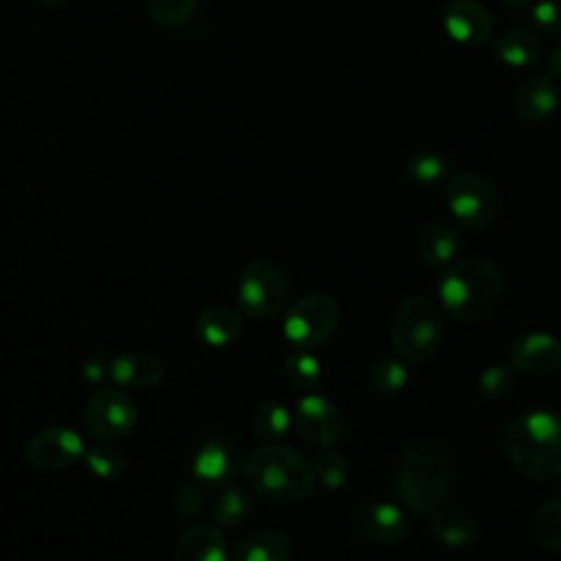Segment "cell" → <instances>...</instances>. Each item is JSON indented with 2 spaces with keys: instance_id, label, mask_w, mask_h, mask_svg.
<instances>
[{
  "instance_id": "6da1fadb",
  "label": "cell",
  "mask_w": 561,
  "mask_h": 561,
  "mask_svg": "<svg viewBox=\"0 0 561 561\" xmlns=\"http://www.w3.org/2000/svg\"><path fill=\"white\" fill-rule=\"evenodd\" d=\"M440 309L458 322L486 318L502 296V272L486 256H469L449 265L436 280Z\"/></svg>"
},
{
  "instance_id": "7a4b0ae2",
  "label": "cell",
  "mask_w": 561,
  "mask_h": 561,
  "mask_svg": "<svg viewBox=\"0 0 561 561\" xmlns=\"http://www.w3.org/2000/svg\"><path fill=\"white\" fill-rule=\"evenodd\" d=\"M508 460L526 478L546 482L561 476V416L533 410L515 416L504 430Z\"/></svg>"
},
{
  "instance_id": "3957f363",
  "label": "cell",
  "mask_w": 561,
  "mask_h": 561,
  "mask_svg": "<svg viewBox=\"0 0 561 561\" xmlns=\"http://www.w3.org/2000/svg\"><path fill=\"white\" fill-rule=\"evenodd\" d=\"M243 478L250 489L278 504H294L311 495L316 486L313 465L285 445H263L243 462Z\"/></svg>"
},
{
  "instance_id": "277c9868",
  "label": "cell",
  "mask_w": 561,
  "mask_h": 561,
  "mask_svg": "<svg viewBox=\"0 0 561 561\" xmlns=\"http://www.w3.org/2000/svg\"><path fill=\"white\" fill-rule=\"evenodd\" d=\"M451 491V465L434 443H416L401 456L397 495L412 513H434Z\"/></svg>"
},
{
  "instance_id": "5b68a950",
  "label": "cell",
  "mask_w": 561,
  "mask_h": 561,
  "mask_svg": "<svg viewBox=\"0 0 561 561\" xmlns=\"http://www.w3.org/2000/svg\"><path fill=\"white\" fill-rule=\"evenodd\" d=\"M443 340L438 307L425 296L405 298L392 320V344L405 362H427Z\"/></svg>"
},
{
  "instance_id": "8992f818",
  "label": "cell",
  "mask_w": 561,
  "mask_h": 561,
  "mask_svg": "<svg viewBox=\"0 0 561 561\" xmlns=\"http://www.w3.org/2000/svg\"><path fill=\"white\" fill-rule=\"evenodd\" d=\"M289 280L283 267L272 259L250 261L234 287L237 309L254 320H267L280 313L287 305Z\"/></svg>"
},
{
  "instance_id": "52a82bcc",
  "label": "cell",
  "mask_w": 561,
  "mask_h": 561,
  "mask_svg": "<svg viewBox=\"0 0 561 561\" xmlns=\"http://www.w3.org/2000/svg\"><path fill=\"white\" fill-rule=\"evenodd\" d=\"M340 322V305L331 294L313 291L296 298L283 316L285 340L300 351L320 346Z\"/></svg>"
},
{
  "instance_id": "ba28073f",
  "label": "cell",
  "mask_w": 561,
  "mask_h": 561,
  "mask_svg": "<svg viewBox=\"0 0 561 561\" xmlns=\"http://www.w3.org/2000/svg\"><path fill=\"white\" fill-rule=\"evenodd\" d=\"M83 421L94 438L114 443L131 434L138 421V408L121 388H101L88 399Z\"/></svg>"
},
{
  "instance_id": "9c48e42d",
  "label": "cell",
  "mask_w": 561,
  "mask_h": 561,
  "mask_svg": "<svg viewBox=\"0 0 561 561\" xmlns=\"http://www.w3.org/2000/svg\"><path fill=\"white\" fill-rule=\"evenodd\" d=\"M447 204L456 221L467 230H484L497 215L493 186L476 173H456L449 178Z\"/></svg>"
},
{
  "instance_id": "30bf717a",
  "label": "cell",
  "mask_w": 561,
  "mask_h": 561,
  "mask_svg": "<svg viewBox=\"0 0 561 561\" xmlns=\"http://www.w3.org/2000/svg\"><path fill=\"white\" fill-rule=\"evenodd\" d=\"M291 414L300 438L313 447H335L344 438V414L331 399L322 394L300 397Z\"/></svg>"
},
{
  "instance_id": "8fae6325",
  "label": "cell",
  "mask_w": 561,
  "mask_h": 561,
  "mask_svg": "<svg viewBox=\"0 0 561 561\" xmlns=\"http://www.w3.org/2000/svg\"><path fill=\"white\" fill-rule=\"evenodd\" d=\"M83 438L68 425L39 430L26 443V460L39 471H59L83 458Z\"/></svg>"
},
{
  "instance_id": "7c38bea8",
  "label": "cell",
  "mask_w": 561,
  "mask_h": 561,
  "mask_svg": "<svg viewBox=\"0 0 561 561\" xmlns=\"http://www.w3.org/2000/svg\"><path fill=\"white\" fill-rule=\"evenodd\" d=\"M351 524L355 533L375 543H399L408 535V517L392 502L370 500L353 511Z\"/></svg>"
},
{
  "instance_id": "4fadbf2b",
  "label": "cell",
  "mask_w": 561,
  "mask_h": 561,
  "mask_svg": "<svg viewBox=\"0 0 561 561\" xmlns=\"http://www.w3.org/2000/svg\"><path fill=\"white\" fill-rule=\"evenodd\" d=\"M239 471V454L234 445L224 436L206 438L191 465L193 480L199 482L204 489H224L228 486Z\"/></svg>"
},
{
  "instance_id": "5bb4252c",
  "label": "cell",
  "mask_w": 561,
  "mask_h": 561,
  "mask_svg": "<svg viewBox=\"0 0 561 561\" xmlns=\"http://www.w3.org/2000/svg\"><path fill=\"white\" fill-rule=\"evenodd\" d=\"M508 366L528 375H546L561 368V340L530 331L517 335L508 346Z\"/></svg>"
},
{
  "instance_id": "9a60e30c",
  "label": "cell",
  "mask_w": 561,
  "mask_h": 561,
  "mask_svg": "<svg viewBox=\"0 0 561 561\" xmlns=\"http://www.w3.org/2000/svg\"><path fill=\"white\" fill-rule=\"evenodd\" d=\"M445 33L462 46H482L493 33L491 13L473 0H451L443 9Z\"/></svg>"
},
{
  "instance_id": "2e32d148",
  "label": "cell",
  "mask_w": 561,
  "mask_h": 561,
  "mask_svg": "<svg viewBox=\"0 0 561 561\" xmlns=\"http://www.w3.org/2000/svg\"><path fill=\"white\" fill-rule=\"evenodd\" d=\"M110 379L118 388L145 390L153 388L164 379V366L156 355L131 351L110 359Z\"/></svg>"
},
{
  "instance_id": "e0dca14e",
  "label": "cell",
  "mask_w": 561,
  "mask_h": 561,
  "mask_svg": "<svg viewBox=\"0 0 561 561\" xmlns=\"http://www.w3.org/2000/svg\"><path fill=\"white\" fill-rule=\"evenodd\" d=\"M173 561H230L224 533L210 524L186 528L175 543Z\"/></svg>"
},
{
  "instance_id": "ac0fdd59",
  "label": "cell",
  "mask_w": 561,
  "mask_h": 561,
  "mask_svg": "<svg viewBox=\"0 0 561 561\" xmlns=\"http://www.w3.org/2000/svg\"><path fill=\"white\" fill-rule=\"evenodd\" d=\"M195 333L208 346H230L243 333V313L228 305H210L197 316Z\"/></svg>"
},
{
  "instance_id": "d6986e66",
  "label": "cell",
  "mask_w": 561,
  "mask_h": 561,
  "mask_svg": "<svg viewBox=\"0 0 561 561\" xmlns=\"http://www.w3.org/2000/svg\"><path fill=\"white\" fill-rule=\"evenodd\" d=\"M289 554L291 543L287 535L274 528H259L237 541L230 561H289Z\"/></svg>"
},
{
  "instance_id": "ffe728a7",
  "label": "cell",
  "mask_w": 561,
  "mask_h": 561,
  "mask_svg": "<svg viewBox=\"0 0 561 561\" xmlns=\"http://www.w3.org/2000/svg\"><path fill=\"white\" fill-rule=\"evenodd\" d=\"M559 107V90L548 77H533L528 79L517 96L515 110L528 123H541L550 118Z\"/></svg>"
},
{
  "instance_id": "44dd1931",
  "label": "cell",
  "mask_w": 561,
  "mask_h": 561,
  "mask_svg": "<svg viewBox=\"0 0 561 561\" xmlns=\"http://www.w3.org/2000/svg\"><path fill=\"white\" fill-rule=\"evenodd\" d=\"M430 528L438 541L454 548L469 546L478 537V522L473 513L460 506L436 508L430 517Z\"/></svg>"
},
{
  "instance_id": "7402d4cb",
  "label": "cell",
  "mask_w": 561,
  "mask_h": 561,
  "mask_svg": "<svg viewBox=\"0 0 561 561\" xmlns=\"http://www.w3.org/2000/svg\"><path fill=\"white\" fill-rule=\"evenodd\" d=\"M491 53L511 68H528L541 57V39L526 28H513L491 42Z\"/></svg>"
},
{
  "instance_id": "603a6c76",
  "label": "cell",
  "mask_w": 561,
  "mask_h": 561,
  "mask_svg": "<svg viewBox=\"0 0 561 561\" xmlns=\"http://www.w3.org/2000/svg\"><path fill=\"white\" fill-rule=\"evenodd\" d=\"M458 252V232L451 224L434 221L419 237V256L425 265L440 270L454 261Z\"/></svg>"
},
{
  "instance_id": "cb8c5ba5",
  "label": "cell",
  "mask_w": 561,
  "mask_h": 561,
  "mask_svg": "<svg viewBox=\"0 0 561 561\" xmlns=\"http://www.w3.org/2000/svg\"><path fill=\"white\" fill-rule=\"evenodd\" d=\"M294 414L278 399H263L254 405L252 430L263 440H278L289 432Z\"/></svg>"
},
{
  "instance_id": "d4e9b609",
  "label": "cell",
  "mask_w": 561,
  "mask_h": 561,
  "mask_svg": "<svg viewBox=\"0 0 561 561\" xmlns=\"http://www.w3.org/2000/svg\"><path fill=\"white\" fill-rule=\"evenodd\" d=\"M252 495L243 486L228 484L221 489L213 504V519L217 526L232 528L243 524L252 513Z\"/></svg>"
},
{
  "instance_id": "484cf974",
  "label": "cell",
  "mask_w": 561,
  "mask_h": 561,
  "mask_svg": "<svg viewBox=\"0 0 561 561\" xmlns=\"http://www.w3.org/2000/svg\"><path fill=\"white\" fill-rule=\"evenodd\" d=\"M405 173L414 184L432 188V186L445 182L451 175V164L443 153L421 151V153L410 158V162L405 167Z\"/></svg>"
},
{
  "instance_id": "4316f807",
  "label": "cell",
  "mask_w": 561,
  "mask_h": 561,
  "mask_svg": "<svg viewBox=\"0 0 561 561\" xmlns=\"http://www.w3.org/2000/svg\"><path fill=\"white\" fill-rule=\"evenodd\" d=\"M283 375H285V381L294 390L309 392V390H313L318 386L320 375H322V366H320V362L309 351L296 348L291 355L285 357Z\"/></svg>"
},
{
  "instance_id": "83f0119b",
  "label": "cell",
  "mask_w": 561,
  "mask_h": 561,
  "mask_svg": "<svg viewBox=\"0 0 561 561\" xmlns=\"http://www.w3.org/2000/svg\"><path fill=\"white\" fill-rule=\"evenodd\" d=\"M533 535L546 550H561V495L543 502L533 519Z\"/></svg>"
},
{
  "instance_id": "f1b7e54d",
  "label": "cell",
  "mask_w": 561,
  "mask_h": 561,
  "mask_svg": "<svg viewBox=\"0 0 561 561\" xmlns=\"http://www.w3.org/2000/svg\"><path fill=\"white\" fill-rule=\"evenodd\" d=\"M83 465L90 471V476L110 482V480H116V478L123 476V471L127 467V460L114 445L101 440L99 445L85 449Z\"/></svg>"
},
{
  "instance_id": "f546056e",
  "label": "cell",
  "mask_w": 561,
  "mask_h": 561,
  "mask_svg": "<svg viewBox=\"0 0 561 561\" xmlns=\"http://www.w3.org/2000/svg\"><path fill=\"white\" fill-rule=\"evenodd\" d=\"M199 0H147V11L153 22L178 28L193 20Z\"/></svg>"
},
{
  "instance_id": "4dcf8cb0",
  "label": "cell",
  "mask_w": 561,
  "mask_h": 561,
  "mask_svg": "<svg viewBox=\"0 0 561 561\" xmlns=\"http://www.w3.org/2000/svg\"><path fill=\"white\" fill-rule=\"evenodd\" d=\"M408 381V368L397 357H381L370 373V386L377 394L392 397L397 394Z\"/></svg>"
},
{
  "instance_id": "1f68e13d",
  "label": "cell",
  "mask_w": 561,
  "mask_h": 561,
  "mask_svg": "<svg viewBox=\"0 0 561 561\" xmlns=\"http://www.w3.org/2000/svg\"><path fill=\"white\" fill-rule=\"evenodd\" d=\"M313 473L316 480L327 486V489H342L346 484L348 478V462L344 458L342 451L333 449V447H324L320 451V456L313 462Z\"/></svg>"
},
{
  "instance_id": "d6a6232c",
  "label": "cell",
  "mask_w": 561,
  "mask_h": 561,
  "mask_svg": "<svg viewBox=\"0 0 561 561\" xmlns=\"http://www.w3.org/2000/svg\"><path fill=\"white\" fill-rule=\"evenodd\" d=\"M513 386H515L513 368L502 364L484 368L476 381V390L482 399H502L513 390Z\"/></svg>"
},
{
  "instance_id": "836d02e7",
  "label": "cell",
  "mask_w": 561,
  "mask_h": 561,
  "mask_svg": "<svg viewBox=\"0 0 561 561\" xmlns=\"http://www.w3.org/2000/svg\"><path fill=\"white\" fill-rule=\"evenodd\" d=\"M530 24L546 35L561 33V0H539L530 9Z\"/></svg>"
},
{
  "instance_id": "e575fe53",
  "label": "cell",
  "mask_w": 561,
  "mask_h": 561,
  "mask_svg": "<svg viewBox=\"0 0 561 561\" xmlns=\"http://www.w3.org/2000/svg\"><path fill=\"white\" fill-rule=\"evenodd\" d=\"M204 486L199 482H186L178 489L175 497H173V508L178 515L182 517H188V515H195L204 502Z\"/></svg>"
},
{
  "instance_id": "d590c367",
  "label": "cell",
  "mask_w": 561,
  "mask_h": 561,
  "mask_svg": "<svg viewBox=\"0 0 561 561\" xmlns=\"http://www.w3.org/2000/svg\"><path fill=\"white\" fill-rule=\"evenodd\" d=\"M81 375L85 377L88 383H101L103 379L110 377V359L101 355H90L81 364Z\"/></svg>"
},
{
  "instance_id": "8d00e7d4",
  "label": "cell",
  "mask_w": 561,
  "mask_h": 561,
  "mask_svg": "<svg viewBox=\"0 0 561 561\" xmlns=\"http://www.w3.org/2000/svg\"><path fill=\"white\" fill-rule=\"evenodd\" d=\"M548 66H550L552 75L561 79V42H559V44L552 48V53H550V59H548Z\"/></svg>"
},
{
  "instance_id": "74e56055",
  "label": "cell",
  "mask_w": 561,
  "mask_h": 561,
  "mask_svg": "<svg viewBox=\"0 0 561 561\" xmlns=\"http://www.w3.org/2000/svg\"><path fill=\"white\" fill-rule=\"evenodd\" d=\"M39 7H44V9H57V7H61V4H66V0H35Z\"/></svg>"
},
{
  "instance_id": "f35d334b",
  "label": "cell",
  "mask_w": 561,
  "mask_h": 561,
  "mask_svg": "<svg viewBox=\"0 0 561 561\" xmlns=\"http://www.w3.org/2000/svg\"><path fill=\"white\" fill-rule=\"evenodd\" d=\"M500 2H504L508 7H515V9H522V7H528L533 0H500Z\"/></svg>"
}]
</instances>
